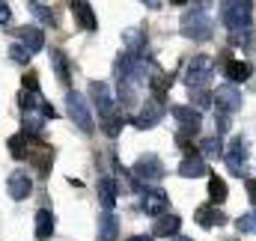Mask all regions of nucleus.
<instances>
[{
    "label": "nucleus",
    "mask_w": 256,
    "mask_h": 241,
    "mask_svg": "<svg viewBox=\"0 0 256 241\" xmlns=\"http://www.w3.org/2000/svg\"><path fill=\"white\" fill-rule=\"evenodd\" d=\"M214 114H218V122H214L218 134H226V131H230V125H232V122H230V114H224V110H214Z\"/></svg>",
    "instance_id": "nucleus-33"
},
{
    "label": "nucleus",
    "mask_w": 256,
    "mask_h": 241,
    "mask_svg": "<svg viewBox=\"0 0 256 241\" xmlns=\"http://www.w3.org/2000/svg\"><path fill=\"white\" fill-rule=\"evenodd\" d=\"M102 131H104L108 137H116V134L122 131V116H120V114H114V116L102 120Z\"/></svg>",
    "instance_id": "nucleus-29"
},
{
    "label": "nucleus",
    "mask_w": 256,
    "mask_h": 241,
    "mask_svg": "<svg viewBox=\"0 0 256 241\" xmlns=\"http://www.w3.org/2000/svg\"><path fill=\"white\" fill-rule=\"evenodd\" d=\"M202 158H224V143H220V134H214V137H206L202 143Z\"/></svg>",
    "instance_id": "nucleus-25"
},
{
    "label": "nucleus",
    "mask_w": 256,
    "mask_h": 241,
    "mask_svg": "<svg viewBox=\"0 0 256 241\" xmlns=\"http://www.w3.org/2000/svg\"><path fill=\"white\" fill-rule=\"evenodd\" d=\"M173 241H194V238H185V236H176Z\"/></svg>",
    "instance_id": "nucleus-41"
},
{
    "label": "nucleus",
    "mask_w": 256,
    "mask_h": 241,
    "mask_svg": "<svg viewBox=\"0 0 256 241\" xmlns=\"http://www.w3.org/2000/svg\"><path fill=\"white\" fill-rule=\"evenodd\" d=\"M226 241H232V238H226Z\"/></svg>",
    "instance_id": "nucleus-43"
},
{
    "label": "nucleus",
    "mask_w": 256,
    "mask_h": 241,
    "mask_svg": "<svg viewBox=\"0 0 256 241\" xmlns=\"http://www.w3.org/2000/svg\"><path fill=\"white\" fill-rule=\"evenodd\" d=\"M6 146H9V155L21 161V158H27V146H30V137H27L24 131H21V134H12Z\"/></svg>",
    "instance_id": "nucleus-24"
},
{
    "label": "nucleus",
    "mask_w": 256,
    "mask_h": 241,
    "mask_svg": "<svg viewBox=\"0 0 256 241\" xmlns=\"http://www.w3.org/2000/svg\"><path fill=\"white\" fill-rule=\"evenodd\" d=\"M116 236H120V220H116V214H110V212L98 214V241H116Z\"/></svg>",
    "instance_id": "nucleus-20"
},
{
    "label": "nucleus",
    "mask_w": 256,
    "mask_h": 241,
    "mask_svg": "<svg viewBox=\"0 0 256 241\" xmlns=\"http://www.w3.org/2000/svg\"><path fill=\"white\" fill-rule=\"evenodd\" d=\"M90 98H92V104H96V110H98L102 120H108V116L116 114V104H114L110 86H108L104 80H92V84H90Z\"/></svg>",
    "instance_id": "nucleus-6"
},
{
    "label": "nucleus",
    "mask_w": 256,
    "mask_h": 241,
    "mask_svg": "<svg viewBox=\"0 0 256 241\" xmlns=\"http://www.w3.org/2000/svg\"><path fill=\"white\" fill-rule=\"evenodd\" d=\"M224 161H226V167L236 173V176H244L248 170V140H242V137H236L226 149H224Z\"/></svg>",
    "instance_id": "nucleus-8"
},
{
    "label": "nucleus",
    "mask_w": 256,
    "mask_h": 241,
    "mask_svg": "<svg viewBox=\"0 0 256 241\" xmlns=\"http://www.w3.org/2000/svg\"><path fill=\"white\" fill-rule=\"evenodd\" d=\"M68 9L74 15V24L80 30H98V21H96V12L86 0H68Z\"/></svg>",
    "instance_id": "nucleus-12"
},
{
    "label": "nucleus",
    "mask_w": 256,
    "mask_h": 241,
    "mask_svg": "<svg viewBox=\"0 0 256 241\" xmlns=\"http://www.w3.org/2000/svg\"><path fill=\"white\" fill-rule=\"evenodd\" d=\"M236 230L238 232H256V212H248V214H242L238 220H236Z\"/></svg>",
    "instance_id": "nucleus-30"
},
{
    "label": "nucleus",
    "mask_w": 256,
    "mask_h": 241,
    "mask_svg": "<svg viewBox=\"0 0 256 241\" xmlns=\"http://www.w3.org/2000/svg\"><path fill=\"white\" fill-rule=\"evenodd\" d=\"M208 196H212L214 206L226 200V182L220 179V176H208Z\"/></svg>",
    "instance_id": "nucleus-27"
},
{
    "label": "nucleus",
    "mask_w": 256,
    "mask_h": 241,
    "mask_svg": "<svg viewBox=\"0 0 256 241\" xmlns=\"http://www.w3.org/2000/svg\"><path fill=\"white\" fill-rule=\"evenodd\" d=\"M182 36H188L194 42H206L212 36V18L202 6H196L191 12L182 15Z\"/></svg>",
    "instance_id": "nucleus-1"
},
{
    "label": "nucleus",
    "mask_w": 256,
    "mask_h": 241,
    "mask_svg": "<svg viewBox=\"0 0 256 241\" xmlns=\"http://www.w3.org/2000/svg\"><path fill=\"white\" fill-rule=\"evenodd\" d=\"M164 114H167V102H164V98H155V96H152V98H146L143 110H140V114L134 116V125H137V128H152V125L161 120Z\"/></svg>",
    "instance_id": "nucleus-10"
},
{
    "label": "nucleus",
    "mask_w": 256,
    "mask_h": 241,
    "mask_svg": "<svg viewBox=\"0 0 256 241\" xmlns=\"http://www.w3.org/2000/svg\"><path fill=\"white\" fill-rule=\"evenodd\" d=\"M45 98H42V92L39 90H27V86H21V110L24 114H33V110H39V104H42Z\"/></svg>",
    "instance_id": "nucleus-23"
},
{
    "label": "nucleus",
    "mask_w": 256,
    "mask_h": 241,
    "mask_svg": "<svg viewBox=\"0 0 256 241\" xmlns=\"http://www.w3.org/2000/svg\"><path fill=\"white\" fill-rule=\"evenodd\" d=\"M126 241H152V236H131V238H126Z\"/></svg>",
    "instance_id": "nucleus-38"
},
{
    "label": "nucleus",
    "mask_w": 256,
    "mask_h": 241,
    "mask_svg": "<svg viewBox=\"0 0 256 241\" xmlns=\"http://www.w3.org/2000/svg\"><path fill=\"white\" fill-rule=\"evenodd\" d=\"M170 116L179 122V134H188L194 137L196 131H200V125H202V116H200V110H194V104H173L170 108Z\"/></svg>",
    "instance_id": "nucleus-7"
},
{
    "label": "nucleus",
    "mask_w": 256,
    "mask_h": 241,
    "mask_svg": "<svg viewBox=\"0 0 256 241\" xmlns=\"http://www.w3.org/2000/svg\"><path fill=\"white\" fill-rule=\"evenodd\" d=\"M140 3H146V6H149V9H158V6H161V3H158V0H140Z\"/></svg>",
    "instance_id": "nucleus-39"
},
{
    "label": "nucleus",
    "mask_w": 256,
    "mask_h": 241,
    "mask_svg": "<svg viewBox=\"0 0 256 241\" xmlns=\"http://www.w3.org/2000/svg\"><path fill=\"white\" fill-rule=\"evenodd\" d=\"M214 110H224V114L242 110V90H238L236 84L218 86V92H214Z\"/></svg>",
    "instance_id": "nucleus-9"
},
{
    "label": "nucleus",
    "mask_w": 256,
    "mask_h": 241,
    "mask_svg": "<svg viewBox=\"0 0 256 241\" xmlns=\"http://www.w3.org/2000/svg\"><path fill=\"white\" fill-rule=\"evenodd\" d=\"M18 39H21V45H24L30 54H36V51L45 48V33H42L39 27H21V30H18Z\"/></svg>",
    "instance_id": "nucleus-16"
},
{
    "label": "nucleus",
    "mask_w": 256,
    "mask_h": 241,
    "mask_svg": "<svg viewBox=\"0 0 256 241\" xmlns=\"http://www.w3.org/2000/svg\"><path fill=\"white\" fill-rule=\"evenodd\" d=\"M9 21H12V9H9V3L0 0V24H9Z\"/></svg>",
    "instance_id": "nucleus-35"
},
{
    "label": "nucleus",
    "mask_w": 256,
    "mask_h": 241,
    "mask_svg": "<svg viewBox=\"0 0 256 241\" xmlns=\"http://www.w3.org/2000/svg\"><path fill=\"white\" fill-rule=\"evenodd\" d=\"M54 236V212L51 208H39L36 212V238H51Z\"/></svg>",
    "instance_id": "nucleus-22"
},
{
    "label": "nucleus",
    "mask_w": 256,
    "mask_h": 241,
    "mask_svg": "<svg viewBox=\"0 0 256 241\" xmlns=\"http://www.w3.org/2000/svg\"><path fill=\"white\" fill-rule=\"evenodd\" d=\"M98 202H102L104 212H110L116 206V182L110 179V176H102L98 179Z\"/></svg>",
    "instance_id": "nucleus-19"
},
{
    "label": "nucleus",
    "mask_w": 256,
    "mask_h": 241,
    "mask_svg": "<svg viewBox=\"0 0 256 241\" xmlns=\"http://www.w3.org/2000/svg\"><path fill=\"white\" fill-rule=\"evenodd\" d=\"M194 220H196L202 230H212V226H224V224H226V214L212 202V206H200V208L194 212Z\"/></svg>",
    "instance_id": "nucleus-13"
},
{
    "label": "nucleus",
    "mask_w": 256,
    "mask_h": 241,
    "mask_svg": "<svg viewBox=\"0 0 256 241\" xmlns=\"http://www.w3.org/2000/svg\"><path fill=\"white\" fill-rule=\"evenodd\" d=\"M250 12H254V3L250 0H226L224 9H220V18H224V24L232 33V30L250 27Z\"/></svg>",
    "instance_id": "nucleus-2"
},
{
    "label": "nucleus",
    "mask_w": 256,
    "mask_h": 241,
    "mask_svg": "<svg viewBox=\"0 0 256 241\" xmlns=\"http://www.w3.org/2000/svg\"><path fill=\"white\" fill-rule=\"evenodd\" d=\"M51 66H54V72H57V80H60V84H68L72 74H68V62H66L63 51H57V48L51 51Z\"/></svg>",
    "instance_id": "nucleus-26"
},
{
    "label": "nucleus",
    "mask_w": 256,
    "mask_h": 241,
    "mask_svg": "<svg viewBox=\"0 0 256 241\" xmlns=\"http://www.w3.org/2000/svg\"><path fill=\"white\" fill-rule=\"evenodd\" d=\"M191 98L196 102V108H208L214 96H212V92H206V90H194V96H191Z\"/></svg>",
    "instance_id": "nucleus-32"
},
{
    "label": "nucleus",
    "mask_w": 256,
    "mask_h": 241,
    "mask_svg": "<svg viewBox=\"0 0 256 241\" xmlns=\"http://www.w3.org/2000/svg\"><path fill=\"white\" fill-rule=\"evenodd\" d=\"M248 196L250 202H256V179H248Z\"/></svg>",
    "instance_id": "nucleus-37"
},
{
    "label": "nucleus",
    "mask_w": 256,
    "mask_h": 241,
    "mask_svg": "<svg viewBox=\"0 0 256 241\" xmlns=\"http://www.w3.org/2000/svg\"><path fill=\"white\" fill-rule=\"evenodd\" d=\"M9 57H12L15 62H21V66H27L33 54H30V51H27V48H24L21 42H15V45H9Z\"/></svg>",
    "instance_id": "nucleus-31"
},
{
    "label": "nucleus",
    "mask_w": 256,
    "mask_h": 241,
    "mask_svg": "<svg viewBox=\"0 0 256 241\" xmlns=\"http://www.w3.org/2000/svg\"><path fill=\"white\" fill-rule=\"evenodd\" d=\"M179 226H182V218L167 212V214L155 218V226H152V238H170V236H176V232H179Z\"/></svg>",
    "instance_id": "nucleus-15"
},
{
    "label": "nucleus",
    "mask_w": 256,
    "mask_h": 241,
    "mask_svg": "<svg viewBox=\"0 0 256 241\" xmlns=\"http://www.w3.org/2000/svg\"><path fill=\"white\" fill-rule=\"evenodd\" d=\"M191 3H200V6H206V3H208V0H191Z\"/></svg>",
    "instance_id": "nucleus-42"
},
{
    "label": "nucleus",
    "mask_w": 256,
    "mask_h": 241,
    "mask_svg": "<svg viewBox=\"0 0 256 241\" xmlns=\"http://www.w3.org/2000/svg\"><path fill=\"white\" fill-rule=\"evenodd\" d=\"M39 114H42L45 120H54V116H57V110H54V108H51L48 102H42V104H39Z\"/></svg>",
    "instance_id": "nucleus-36"
},
{
    "label": "nucleus",
    "mask_w": 256,
    "mask_h": 241,
    "mask_svg": "<svg viewBox=\"0 0 256 241\" xmlns=\"http://www.w3.org/2000/svg\"><path fill=\"white\" fill-rule=\"evenodd\" d=\"M212 74H214V60L206 57V54H200V57H194V60L188 62V68H185V84H188L191 90H202V86L212 80Z\"/></svg>",
    "instance_id": "nucleus-4"
},
{
    "label": "nucleus",
    "mask_w": 256,
    "mask_h": 241,
    "mask_svg": "<svg viewBox=\"0 0 256 241\" xmlns=\"http://www.w3.org/2000/svg\"><path fill=\"white\" fill-rule=\"evenodd\" d=\"M131 173L137 176V182L155 184V182H161V179H164V164H161V158H158V155H140Z\"/></svg>",
    "instance_id": "nucleus-5"
},
{
    "label": "nucleus",
    "mask_w": 256,
    "mask_h": 241,
    "mask_svg": "<svg viewBox=\"0 0 256 241\" xmlns=\"http://www.w3.org/2000/svg\"><path fill=\"white\" fill-rule=\"evenodd\" d=\"M208 173V164H206V158H200V155H188L182 164H179V176H185V179H200V176H206Z\"/></svg>",
    "instance_id": "nucleus-17"
},
{
    "label": "nucleus",
    "mask_w": 256,
    "mask_h": 241,
    "mask_svg": "<svg viewBox=\"0 0 256 241\" xmlns=\"http://www.w3.org/2000/svg\"><path fill=\"white\" fill-rule=\"evenodd\" d=\"M66 110H68V120L74 122L84 134H92V131H96L90 104H86V98H84L80 92H68V96H66Z\"/></svg>",
    "instance_id": "nucleus-3"
},
{
    "label": "nucleus",
    "mask_w": 256,
    "mask_h": 241,
    "mask_svg": "<svg viewBox=\"0 0 256 241\" xmlns=\"http://www.w3.org/2000/svg\"><path fill=\"white\" fill-rule=\"evenodd\" d=\"M30 9H33V15H36L45 27H57V18H54V12H51V9H45L42 3H30Z\"/></svg>",
    "instance_id": "nucleus-28"
},
{
    "label": "nucleus",
    "mask_w": 256,
    "mask_h": 241,
    "mask_svg": "<svg viewBox=\"0 0 256 241\" xmlns=\"http://www.w3.org/2000/svg\"><path fill=\"white\" fill-rule=\"evenodd\" d=\"M33 194V179H30V173L27 170H15L12 176H9V196L12 200H27Z\"/></svg>",
    "instance_id": "nucleus-14"
},
{
    "label": "nucleus",
    "mask_w": 256,
    "mask_h": 241,
    "mask_svg": "<svg viewBox=\"0 0 256 241\" xmlns=\"http://www.w3.org/2000/svg\"><path fill=\"white\" fill-rule=\"evenodd\" d=\"M143 212H146L149 218L167 214V212H170V196H167V190H161V188L146 190V194H143Z\"/></svg>",
    "instance_id": "nucleus-11"
},
{
    "label": "nucleus",
    "mask_w": 256,
    "mask_h": 241,
    "mask_svg": "<svg viewBox=\"0 0 256 241\" xmlns=\"http://www.w3.org/2000/svg\"><path fill=\"white\" fill-rule=\"evenodd\" d=\"M122 42H126V51H128V54L143 57V51H146V33H143L140 27H128L126 33H122Z\"/></svg>",
    "instance_id": "nucleus-18"
},
{
    "label": "nucleus",
    "mask_w": 256,
    "mask_h": 241,
    "mask_svg": "<svg viewBox=\"0 0 256 241\" xmlns=\"http://www.w3.org/2000/svg\"><path fill=\"white\" fill-rule=\"evenodd\" d=\"M173 6H182V3H191V0H170Z\"/></svg>",
    "instance_id": "nucleus-40"
},
{
    "label": "nucleus",
    "mask_w": 256,
    "mask_h": 241,
    "mask_svg": "<svg viewBox=\"0 0 256 241\" xmlns=\"http://www.w3.org/2000/svg\"><path fill=\"white\" fill-rule=\"evenodd\" d=\"M21 86H27V90H39L36 74H33V72H27V74H24V80H21Z\"/></svg>",
    "instance_id": "nucleus-34"
},
{
    "label": "nucleus",
    "mask_w": 256,
    "mask_h": 241,
    "mask_svg": "<svg viewBox=\"0 0 256 241\" xmlns=\"http://www.w3.org/2000/svg\"><path fill=\"white\" fill-rule=\"evenodd\" d=\"M226 78L232 80V84H244L248 78H250V72H254V66L250 62H244V60H226Z\"/></svg>",
    "instance_id": "nucleus-21"
}]
</instances>
